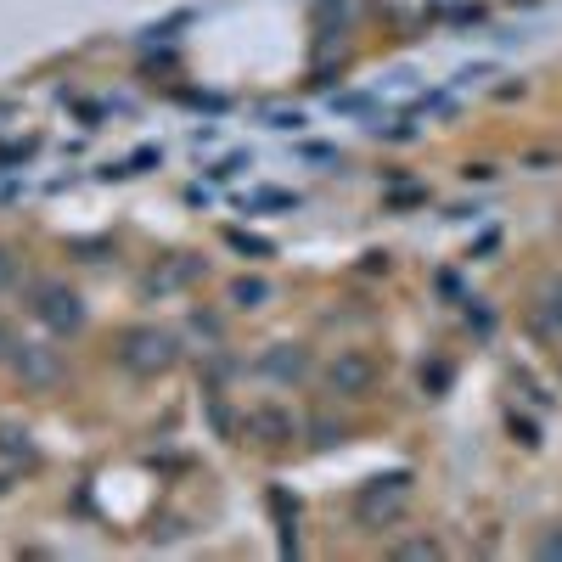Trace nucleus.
<instances>
[{"mask_svg":"<svg viewBox=\"0 0 562 562\" xmlns=\"http://www.w3.org/2000/svg\"><path fill=\"white\" fill-rule=\"evenodd\" d=\"M118 360L136 377H158V372H169L175 366V338L169 332H158V326H141V332H129L124 338V349H118Z\"/></svg>","mask_w":562,"mask_h":562,"instance_id":"obj_1","label":"nucleus"},{"mask_svg":"<svg viewBox=\"0 0 562 562\" xmlns=\"http://www.w3.org/2000/svg\"><path fill=\"white\" fill-rule=\"evenodd\" d=\"M405 501H411V478L388 473V478H372L366 489L354 495V512H360V523H393L405 512Z\"/></svg>","mask_w":562,"mask_h":562,"instance_id":"obj_2","label":"nucleus"},{"mask_svg":"<svg viewBox=\"0 0 562 562\" xmlns=\"http://www.w3.org/2000/svg\"><path fill=\"white\" fill-rule=\"evenodd\" d=\"M372 383H377V360H372L366 349H343V354L332 360V388L349 393V400L372 393Z\"/></svg>","mask_w":562,"mask_h":562,"instance_id":"obj_3","label":"nucleus"},{"mask_svg":"<svg viewBox=\"0 0 562 562\" xmlns=\"http://www.w3.org/2000/svg\"><path fill=\"white\" fill-rule=\"evenodd\" d=\"M40 315H46V326H56V332H74V326L85 321L79 299L68 287H56V281H40Z\"/></svg>","mask_w":562,"mask_h":562,"instance_id":"obj_4","label":"nucleus"},{"mask_svg":"<svg viewBox=\"0 0 562 562\" xmlns=\"http://www.w3.org/2000/svg\"><path fill=\"white\" fill-rule=\"evenodd\" d=\"M248 434L259 444H287L292 434H299V422H292V411H281V405H253L248 411Z\"/></svg>","mask_w":562,"mask_h":562,"instance_id":"obj_5","label":"nucleus"},{"mask_svg":"<svg viewBox=\"0 0 562 562\" xmlns=\"http://www.w3.org/2000/svg\"><path fill=\"white\" fill-rule=\"evenodd\" d=\"M535 326L546 338H562V287H546L540 292V310H535Z\"/></svg>","mask_w":562,"mask_h":562,"instance_id":"obj_6","label":"nucleus"},{"mask_svg":"<svg viewBox=\"0 0 562 562\" xmlns=\"http://www.w3.org/2000/svg\"><path fill=\"white\" fill-rule=\"evenodd\" d=\"M17 366H23V377H35V383H56V354H46V349H28L23 343Z\"/></svg>","mask_w":562,"mask_h":562,"instance_id":"obj_7","label":"nucleus"},{"mask_svg":"<svg viewBox=\"0 0 562 562\" xmlns=\"http://www.w3.org/2000/svg\"><path fill=\"white\" fill-rule=\"evenodd\" d=\"M304 366H310L304 349H276V354H264V360H259V372H271V377H299Z\"/></svg>","mask_w":562,"mask_h":562,"instance_id":"obj_8","label":"nucleus"},{"mask_svg":"<svg viewBox=\"0 0 562 562\" xmlns=\"http://www.w3.org/2000/svg\"><path fill=\"white\" fill-rule=\"evenodd\" d=\"M264 299H271V281H259V276H242L230 287V304H242V310H259Z\"/></svg>","mask_w":562,"mask_h":562,"instance_id":"obj_9","label":"nucleus"},{"mask_svg":"<svg viewBox=\"0 0 562 562\" xmlns=\"http://www.w3.org/2000/svg\"><path fill=\"white\" fill-rule=\"evenodd\" d=\"M0 455L28 461V455H35V444H28V434H17V427H0Z\"/></svg>","mask_w":562,"mask_h":562,"instance_id":"obj_10","label":"nucleus"},{"mask_svg":"<svg viewBox=\"0 0 562 562\" xmlns=\"http://www.w3.org/2000/svg\"><path fill=\"white\" fill-rule=\"evenodd\" d=\"M248 209H299V197L292 191H253V197H242Z\"/></svg>","mask_w":562,"mask_h":562,"instance_id":"obj_11","label":"nucleus"},{"mask_svg":"<svg viewBox=\"0 0 562 562\" xmlns=\"http://www.w3.org/2000/svg\"><path fill=\"white\" fill-rule=\"evenodd\" d=\"M248 163H253L248 152H230V158H220V163H214V169H209V175H214V180H230V175H242V169H248Z\"/></svg>","mask_w":562,"mask_h":562,"instance_id":"obj_12","label":"nucleus"},{"mask_svg":"<svg viewBox=\"0 0 562 562\" xmlns=\"http://www.w3.org/2000/svg\"><path fill=\"white\" fill-rule=\"evenodd\" d=\"M400 557H439V546H434V540H405Z\"/></svg>","mask_w":562,"mask_h":562,"instance_id":"obj_13","label":"nucleus"},{"mask_svg":"<svg viewBox=\"0 0 562 562\" xmlns=\"http://www.w3.org/2000/svg\"><path fill=\"white\" fill-rule=\"evenodd\" d=\"M230 242H237L242 253H271V242H259V237H242V230H230Z\"/></svg>","mask_w":562,"mask_h":562,"instance_id":"obj_14","label":"nucleus"},{"mask_svg":"<svg viewBox=\"0 0 562 562\" xmlns=\"http://www.w3.org/2000/svg\"><path fill=\"white\" fill-rule=\"evenodd\" d=\"M271 124H276V129H299L304 118H299V113H271Z\"/></svg>","mask_w":562,"mask_h":562,"instance_id":"obj_15","label":"nucleus"},{"mask_svg":"<svg viewBox=\"0 0 562 562\" xmlns=\"http://www.w3.org/2000/svg\"><path fill=\"white\" fill-rule=\"evenodd\" d=\"M540 557H562V535H546V540H540Z\"/></svg>","mask_w":562,"mask_h":562,"instance_id":"obj_16","label":"nucleus"},{"mask_svg":"<svg viewBox=\"0 0 562 562\" xmlns=\"http://www.w3.org/2000/svg\"><path fill=\"white\" fill-rule=\"evenodd\" d=\"M0 281H12V259L6 253H0Z\"/></svg>","mask_w":562,"mask_h":562,"instance_id":"obj_17","label":"nucleus"}]
</instances>
